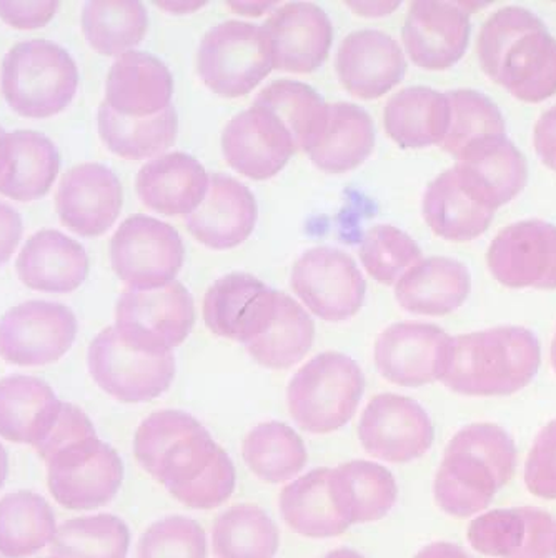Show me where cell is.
Returning <instances> with one entry per match:
<instances>
[{"instance_id":"cell-28","label":"cell","mask_w":556,"mask_h":558,"mask_svg":"<svg viewBox=\"0 0 556 558\" xmlns=\"http://www.w3.org/2000/svg\"><path fill=\"white\" fill-rule=\"evenodd\" d=\"M59 169V150L40 132L14 131L0 137V194L36 201L50 191Z\"/></svg>"},{"instance_id":"cell-49","label":"cell","mask_w":556,"mask_h":558,"mask_svg":"<svg viewBox=\"0 0 556 558\" xmlns=\"http://www.w3.org/2000/svg\"><path fill=\"white\" fill-rule=\"evenodd\" d=\"M524 484L530 494L556 500V418L536 435L524 463Z\"/></svg>"},{"instance_id":"cell-46","label":"cell","mask_w":556,"mask_h":558,"mask_svg":"<svg viewBox=\"0 0 556 558\" xmlns=\"http://www.w3.org/2000/svg\"><path fill=\"white\" fill-rule=\"evenodd\" d=\"M360 258L370 276L385 286H391L416 262L422 260V248L409 233L384 223L363 233Z\"/></svg>"},{"instance_id":"cell-9","label":"cell","mask_w":556,"mask_h":558,"mask_svg":"<svg viewBox=\"0 0 556 558\" xmlns=\"http://www.w3.org/2000/svg\"><path fill=\"white\" fill-rule=\"evenodd\" d=\"M185 258L180 233L162 220L135 214L110 241L113 272L129 289H157L173 282Z\"/></svg>"},{"instance_id":"cell-2","label":"cell","mask_w":556,"mask_h":558,"mask_svg":"<svg viewBox=\"0 0 556 558\" xmlns=\"http://www.w3.org/2000/svg\"><path fill=\"white\" fill-rule=\"evenodd\" d=\"M36 452L46 462L50 494L65 509H99L119 494L122 459L97 437L90 418L78 407L64 402L52 434Z\"/></svg>"},{"instance_id":"cell-42","label":"cell","mask_w":556,"mask_h":558,"mask_svg":"<svg viewBox=\"0 0 556 558\" xmlns=\"http://www.w3.org/2000/svg\"><path fill=\"white\" fill-rule=\"evenodd\" d=\"M242 456L246 466L270 484L292 481L309 460L302 437L282 422H265L252 428L243 440Z\"/></svg>"},{"instance_id":"cell-17","label":"cell","mask_w":556,"mask_h":558,"mask_svg":"<svg viewBox=\"0 0 556 558\" xmlns=\"http://www.w3.org/2000/svg\"><path fill=\"white\" fill-rule=\"evenodd\" d=\"M469 2L416 0L410 5L401 39L413 64L444 71L457 64L469 47Z\"/></svg>"},{"instance_id":"cell-53","label":"cell","mask_w":556,"mask_h":558,"mask_svg":"<svg viewBox=\"0 0 556 558\" xmlns=\"http://www.w3.org/2000/svg\"><path fill=\"white\" fill-rule=\"evenodd\" d=\"M415 558H472L463 548L450 542H435L422 548Z\"/></svg>"},{"instance_id":"cell-21","label":"cell","mask_w":556,"mask_h":558,"mask_svg":"<svg viewBox=\"0 0 556 558\" xmlns=\"http://www.w3.org/2000/svg\"><path fill=\"white\" fill-rule=\"evenodd\" d=\"M469 542L492 558H553L556 520L539 507L492 510L470 523Z\"/></svg>"},{"instance_id":"cell-8","label":"cell","mask_w":556,"mask_h":558,"mask_svg":"<svg viewBox=\"0 0 556 558\" xmlns=\"http://www.w3.org/2000/svg\"><path fill=\"white\" fill-rule=\"evenodd\" d=\"M197 61L202 81L223 97L245 96L274 69L262 27L240 21L211 27L198 47Z\"/></svg>"},{"instance_id":"cell-6","label":"cell","mask_w":556,"mask_h":558,"mask_svg":"<svg viewBox=\"0 0 556 558\" xmlns=\"http://www.w3.org/2000/svg\"><path fill=\"white\" fill-rule=\"evenodd\" d=\"M363 390L365 377L353 359L324 352L293 375L287 389V405L302 430L331 434L352 421Z\"/></svg>"},{"instance_id":"cell-31","label":"cell","mask_w":556,"mask_h":558,"mask_svg":"<svg viewBox=\"0 0 556 558\" xmlns=\"http://www.w3.org/2000/svg\"><path fill=\"white\" fill-rule=\"evenodd\" d=\"M330 488L338 513L350 526L384 519L398 498L390 470L368 460H353L331 470Z\"/></svg>"},{"instance_id":"cell-11","label":"cell","mask_w":556,"mask_h":558,"mask_svg":"<svg viewBox=\"0 0 556 558\" xmlns=\"http://www.w3.org/2000/svg\"><path fill=\"white\" fill-rule=\"evenodd\" d=\"M77 329V317L68 305L24 302L0 318V357L21 367L52 364L71 350Z\"/></svg>"},{"instance_id":"cell-20","label":"cell","mask_w":556,"mask_h":558,"mask_svg":"<svg viewBox=\"0 0 556 558\" xmlns=\"http://www.w3.org/2000/svg\"><path fill=\"white\" fill-rule=\"evenodd\" d=\"M274 68L280 71L314 72L327 61L334 25L324 9L311 2H292L278 8L264 25Z\"/></svg>"},{"instance_id":"cell-40","label":"cell","mask_w":556,"mask_h":558,"mask_svg":"<svg viewBox=\"0 0 556 558\" xmlns=\"http://www.w3.org/2000/svg\"><path fill=\"white\" fill-rule=\"evenodd\" d=\"M148 15L137 0H90L82 9V33L104 56L132 52L147 34Z\"/></svg>"},{"instance_id":"cell-41","label":"cell","mask_w":556,"mask_h":558,"mask_svg":"<svg viewBox=\"0 0 556 558\" xmlns=\"http://www.w3.org/2000/svg\"><path fill=\"white\" fill-rule=\"evenodd\" d=\"M314 339L315 324L309 312L282 293L270 326L246 343L245 349L264 367L282 371L299 364L312 349Z\"/></svg>"},{"instance_id":"cell-37","label":"cell","mask_w":556,"mask_h":558,"mask_svg":"<svg viewBox=\"0 0 556 558\" xmlns=\"http://www.w3.org/2000/svg\"><path fill=\"white\" fill-rule=\"evenodd\" d=\"M100 138L117 156L142 160L162 156L176 142L179 117L176 107L150 117H125L117 113L106 102L97 113Z\"/></svg>"},{"instance_id":"cell-22","label":"cell","mask_w":556,"mask_h":558,"mask_svg":"<svg viewBox=\"0 0 556 558\" xmlns=\"http://www.w3.org/2000/svg\"><path fill=\"white\" fill-rule=\"evenodd\" d=\"M60 220L82 238H99L122 209V184L102 163H81L65 172L56 195Z\"/></svg>"},{"instance_id":"cell-19","label":"cell","mask_w":556,"mask_h":558,"mask_svg":"<svg viewBox=\"0 0 556 558\" xmlns=\"http://www.w3.org/2000/svg\"><path fill=\"white\" fill-rule=\"evenodd\" d=\"M422 209L430 229L454 242L480 238L495 217V209L479 182L460 163L430 182Z\"/></svg>"},{"instance_id":"cell-5","label":"cell","mask_w":556,"mask_h":558,"mask_svg":"<svg viewBox=\"0 0 556 558\" xmlns=\"http://www.w3.org/2000/svg\"><path fill=\"white\" fill-rule=\"evenodd\" d=\"M0 87L12 110L46 119L62 112L77 94V64L59 44L25 40L4 57Z\"/></svg>"},{"instance_id":"cell-43","label":"cell","mask_w":556,"mask_h":558,"mask_svg":"<svg viewBox=\"0 0 556 558\" xmlns=\"http://www.w3.org/2000/svg\"><path fill=\"white\" fill-rule=\"evenodd\" d=\"M280 534L274 520L261 507H230L217 517L211 529L215 558H274Z\"/></svg>"},{"instance_id":"cell-12","label":"cell","mask_w":556,"mask_h":558,"mask_svg":"<svg viewBox=\"0 0 556 558\" xmlns=\"http://www.w3.org/2000/svg\"><path fill=\"white\" fill-rule=\"evenodd\" d=\"M290 283L303 304L324 320H347L365 301V277L349 254L334 247L300 255Z\"/></svg>"},{"instance_id":"cell-35","label":"cell","mask_w":556,"mask_h":558,"mask_svg":"<svg viewBox=\"0 0 556 558\" xmlns=\"http://www.w3.org/2000/svg\"><path fill=\"white\" fill-rule=\"evenodd\" d=\"M374 145L372 117L355 104L337 102L328 106L324 134L309 156L318 169L343 173L365 162Z\"/></svg>"},{"instance_id":"cell-3","label":"cell","mask_w":556,"mask_h":558,"mask_svg":"<svg viewBox=\"0 0 556 558\" xmlns=\"http://www.w3.org/2000/svg\"><path fill=\"white\" fill-rule=\"evenodd\" d=\"M542 347L532 330L501 326L451 337L442 381L467 397H507L539 374Z\"/></svg>"},{"instance_id":"cell-51","label":"cell","mask_w":556,"mask_h":558,"mask_svg":"<svg viewBox=\"0 0 556 558\" xmlns=\"http://www.w3.org/2000/svg\"><path fill=\"white\" fill-rule=\"evenodd\" d=\"M533 144L542 162L556 172V106L540 117L533 132Z\"/></svg>"},{"instance_id":"cell-34","label":"cell","mask_w":556,"mask_h":558,"mask_svg":"<svg viewBox=\"0 0 556 558\" xmlns=\"http://www.w3.org/2000/svg\"><path fill=\"white\" fill-rule=\"evenodd\" d=\"M457 163L472 172L495 209L513 201L529 182V163L507 134L480 138Z\"/></svg>"},{"instance_id":"cell-15","label":"cell","mask_w":556,"mask_h":558,"mask_svg":"<svg viewBox=\"0 0 556 558\" xmlns=\"http://www.w3.org/2000/svg\"><path fill=\"white\" fill-rule=\"evenodd\" d=\"M451 337L426 322H398L375 342V365L382 377L400 387L442 380Z\"/></svg>"},{"instance_id":"cell-7","label":"cell","mask_w":556,"mask_h":558,"mask_svg":"<svg viewBox=\"0 0 556 558\" xmlns=\"http://www.w3.org/2000/svg\"><path fill=\"white\" fill-rule=\"evenodd\" d=\"M195 322L194 299L182 283L157 289H125L116 307L120 339L148 354H172L188 339Z\"/></svg>"},{"instance_id":"cell-57","label":"cell","mask_w":556,"mask_h":558,"mask_svg":"<svg viewBox=\"0 0 556 558\" xmlns=\"http://www.w3.org/2000/svg\"><path fill=\"white\" fill-rule=\"evenodd\" d=\"M5 132H4V129L0 128V137H2V135H4Z\"/></svg>"},{"instance_id":"cell-54","label":"cell","mask_w":556,"mask_h":558,"mask_svg":"<svg viewBox=\"0 0 556 558\" xmlns=\"http://www.w3.org/2000/svg\"><path fill=\"white\" fill-rule=\"evenodd\" d=\"M9 474V456L8 450L0 444V488L4 487Z\"/></svg>"},{"instance_id":"cell-32","label":"cell","mask_w":556,"mask_h":558,"mask_svg":"<svg viewBox=\"0 0 556 558\" xmlns=\"http://www.w3.org/2000/svg\"><path fill=\"white\" fill-rule=\"evenodd\" d=\"M450 122L447 94L415 85L398 90L384 110L387 134L406 149L442 145Z\"/></svg>"},{"instance_id":"cell-50","label":"cell","mask_w":556,"mask_h":558,"mask_svg":"<svg viewBox=\"0 0 556 558\" xmlns=\"http://www.w3.org/2000/svg\"><path fill=\"white\" fill-rule=\"evenodd\" d=\"M59 9L57 0H0V19L15 28L44 27Z\"/></svg>"},{"instance_id":"cell-56","label":"cell","mask_w":556,"mask_h":558,"mask_svg":"<svg viewBox=\"0 0 556 558\" xmlns=\"http://www.w3.org/2000/svg\"><path fill=\"white\" fill-rule=\"evenodd\" d=\"M549 361H552L553 368L556 372V332L553 337L552 349H549Z\"/></svg>"},{"instance_id":"cell-44","label":"cell","mask_w":556,"mask_h":558,"mask_svg":"<svg viewBox=\"0 0 556 558\" xmlns=\"http://www.w3.org/2000/svg\"><path fill=\"white\" fill-rule=\"evenodd\" d=\"M131 531L112 513L68 520L50 544L56 558H128Z\"/></svg>"},{"instance_id":"cell-47","label":"cell","mask_w":556,"mask_h":558,"mask_svg":"<svg viewBox=\"0 0 556 558\" xmlns=\"http://www.w3.org/2000/svg\"><path fill=\"white\" fill-rule=\"evenodd\" d=\"M545 27V22L539 15L518 5L500 9L489 15L480 28L476 40V53L483 72L495 81L507 50L524 34Z\"/></svg>"},{"instance_id":"cell-26","label":"cell","mask_w":556,"mask_h":558,"mask_svg":"<svg viewBox=\"0 0 556 558\" xmlns=\"http://www.w3.org/2000/svg\"><path fill=\"white\" fill-rule=\"evenodd\" d=\"M64 402L52 387L31 375H9L0 380V437L28 444L34 449L49 438Z\"/></svg>"},{"instance_id":"cell-36","label":"cell","mask_w":556,"mask_h":558,"mask_svg":"<svg viewBox=\"0 0 556 558\" xmlns=\"http://www.w3.org/2000/svg\"><path fill=\"white\" fill-rule=\"evenodd\" d=\"M330 474L331 469L312 470L287 485L280 494L283 520L303 537H337L350 529L331 497Z\"/></svg>"},{"instance_id":"cell-39","label":"cell","mask_w":556,"mask_h":558,"mask_svg":"<svg viewBox=\"0 0 556 558\" xmlns=\"http://www.w3.org/2000/svg\"><path fill=\"white\" fill-rule=\"evenodd\" d=\"M254 104L270 110L286 124L297 150L311 153L327 125L328 104L303 82H271L255 97Z\"/></svg>"},{"instance_id":"cell-52","label":"cell","mask_w":556,"mask_h":558,"mask_svg":"<svg viewBox=\"0 0 556 558\" xmlns=\"http://www.w3.org/2000/svg\"><path fill=\"white\" fill-rule=\"evenodd\" d=\"M22 239V217L11 205L0 201V267L12 257Z\"/></svg>"},{"instance_id":"cell-45","label":"cell","mask_w":556,"mask_h":558,"mask_svg":"<svg viewBox=\"0 0 556 558\" xmlns=\"http://www.w3.org/2000/svg\"><path fill=\"white\" fill-rule=\"evenodd\" d=\"M445 94L450 106V122L442 149L455 159L480 138L507 134L504 113L485 94L473 89H457Z\"/></svg>"},{"instance_id":"cell-13","label":"cell","mask_w":556,"mask_h":558,"mask_svg":"<svg viewBox=\"0 0 556 558\" xmlns=\"http://www.w3.org/2000/svg\"><path fill=\"white\" fill-rule=\"evenodd\" d=\"M363 449L388 463L422 459L434 446L435 428L425 409L406 396L380 393L370 400L359 424Z\"/></svg>"},{"instance_id":"cell-48","label":"cell","mask_w":556,"mask_h":558,"mask_svg":"<svg viewBox=\"0 0 556 558\" xmlns=\"http://www.w3.org/2000/svg\"><path fill=\"white\" fill-rule=\"evenodd\" d=\"M137 558H207V535L194 519L166 517L144 532Z\"/></svg>"},{"instance_id":"cell-27","label":"cell","mask_w":556,"mask_h":558,"mask_svg":"<svg viewBox=\"0 0 556 558\" xmlns=\"http://www.w3.org/2000/svg\"><path fill=\"white\" fill-rule=\"evenodd\" d=\"M208 178L205 167L189 154H162L138 170L135 189L148 209L164 216H189L204 201Z\"/></svg>"},{"instance_id":"cell-16","label":"cell","mask_w":556,"mask_h":558,"mask_svg":"<svg viewBox=\"0 0 556 558\" xmlns=\"http://www.w3.org/2000/svg\"><path fill=\"white\" fill-rule=\"evenodd\" d=\"M280 295L251 274L220 277L205 293V324L217 336L246 345L268 329Z\"/></svg>"},{"instance_id":"cell-30","label":"cell","mask_w":556,"mask_h":558,"mask_svg":"<svg viewBox=\"0 0 556 558\" xmlns=\"http://www.w3.org/2000/svg\"><path fill=\"white\" fill-rule=\"evenodd\" d=\"M472 277L463 262L428 257L416 262L395 283L401 308L419 315H447L466 304Z\"/></svg>"},{"instance_id":"cell-24","label":"cell","mask_w":556,"mask_h":558,"mask_svg":"<svg viewBox=\"0 0 556 558\" xmlns=\"http://www.w3.org/2000/svg\"><path fill=\"white\" fill-rule=\"evenodd\" d=\"M257 216L251 189L226 173H211L204 201L185 216V223L198 242L222 251L242 244L254 230Z\"/></svg>"},{"instance_id":"cell-1","label":"cell","mask_w":556,"mask_h":558,"mask_svg":"<svg viewBox=\"0 0 556 558\" xmlns=\"http://www.w3.org/2000/svg\"><path fill=\"white\" fill-rule=\"evenodd\" d=\"M134 453L142 469L191 509H215L235 490L229 453L197 418L180 410L148 415L135 432Z\"/></svg>"},{"instance_id":"cell-25","label":"cell","mask_w":556,"mask_h":558,"mask_svg":"<svg viewBox=\"0 0 556 558\" xmlns=\"http://www.w3.org/2000/svg\"><path fill=\"white\" fill-rule=\"evenodd\" d=\"M173 78L169 68L147 52L117 57L106 82L107 106L125 117H150L172 106Z\"/></svg>"},{"instance_id":"cell-4","label":"cell","mask_w":556,"mask_h":558,"mask_svg":"<svg viewBox=\"0 0 556 558\" xmlns=\"http://www.w3.org/2000/svg\"><path fill=\"white\" fill-rule=\"evenodd\" d=\"M517 446L505 428L472 424L455 434L435 475L434 495L448 515L469 519L483 512L513 477Z\"/></svg>"},{"instance_id":"cell-29","label":"cell","mask_w":556,"mask_h":558,"mask_svg":"<svg viewBox=\"0 0 556 558\" xmlns=\"http://www.w3.org/2000/svg\"><path fill=\"white\" fill-rule=\"evenodd\" d=\"M87 274V252L59 230L34 233L17 257L19 279L40 292H72L84 283Z\"/></svg>"},{"instance_id":"cell-18","label":"cell","mask_w":556,"mask_h":558,"mask_svg":"<svg viewBox=\"0 0 556 558\" xmlns=\"http://www.w3.org/2000/svg\"><path fill=\"white\" fill-rule=\"evenodd\" d=\"M222 150L230 167L245 178H274L297 153L292 134L280 119L262 106L233 117L222 134Z\"/></svg>"},{"instance_id":"cell-10","label":"cell","mask_w":556,"mask_h":558,"mask_svg":"<svg viewBox=\"0 0 556 558\" xmlns=\"http://www.w3.org/2000/svg\"><path fill=\"white\" fill-rule=\"evenodd\" d=\"M87 365L97 386L120 402L157 399L176 377L173 354H148L123 342L116 327L97 333L88 345Z\"/></svg>"},{"instance_id":"cell-23","label":"cell","mask_w":556,"mask_h":558,"mask_svg":"<svg viewBox=\"0 0 556 558\" xmlns=\"http://www.w3.org/2000/svg\"><path fill=\"white\" fill-rule=\"evenodd\" d=\"M335 69L343 87L360 99H377L406 77V53L382 31H355L342 40Z\"/></svg>"},{"instance_id":"cell-55","label":"cell","mask_w":556,"mask_h":558,"mask_svg":"<svg viewBox=\"0 0 556 558\" xmlns=\"http://www.w3.org/2000/svg\"><path fill=\"white\" fill-rule=\"evenodd\" d=\"M324 558H365L360 555L359 551L352 550V548H337V550L330 551L325 555Z\"/></svg>"},{"instance_id":"cell-33","label":"cell","mask_w":556,"mask_h":558,"mask_svg":"<svg viewBox=\"0 0 556 558\" xmlns=\"http://www.w3.org/2000/svg\"><path fill=\"white\" fill-rule=\"evenodd\" d=\"M495 82L523 102L556 94V39L545 28L521 36L501 59Z\"/></svg>"},{"instance_id":"cell-14","label":"cell","mask_w":556,"mask_h":558,"mask_svg":"<svg viewBox=\"0 0 556 558\" xmlns=\"http://www.w3.org/2000/svg\"><path fill=\"white\" fill-rule=\"evenodd\" d=\"M486 264L510 289H556V226L529 219L505 227L489 244Z\"/></svg>"},{"instance_id":"cell-38","label":"cell","mask_w":556,"mask_h":558,"mask_svg":"<svg viewBox=\"0 0 556 558\" xmlns=\"http://www.w3.org/2000/svg\"><path fill=\"white\" fill-rule=\"evenodd\" d=\"M52 507L36 492H14L0 500V555L33 557L56 537Z\"/></svg>"}]
</instances>
